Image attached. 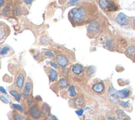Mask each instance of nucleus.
<instances>
[{"mask_svg":"<svg viewBox=\"0 0 135 120\" xmlns=\"http://www.w3.org/2000/svg\"><path fill=\"white\" fill-rule=\"evenodd\" d=\"M32 88V84L31 81H30V79H28L26 81V82L25 83V86L24 89L23 91V95L24 97H27L30 94V93L31 91Z\"/></svg>","mask_w":135,"mask_h":120,"instance_id":"1a4fd4ad","label":"nucleus"},{"mask_svg":"<svg viewBox=\"0 0 135 120\" xmlns=\"http://www.w3.org/2000/svg\"><path fill=\"white\" fill-rule=\"evenodd\" d=\"M135 52V48L133 46H129L127 49V53L129 56H132Z\"/></svg>","mask_w":135,"mask_h":120,"instance_id":"b1692460","label":"nucleus"},{"mask_svg":"<svg viewBox=\"0 0 135 120\" xmlns=\"http://www.w3.org/2000/svg\"><path fill=\"white\" fill-rule=\"evenodd\" d=\"M73 103L74 105L77 107L80 108L83 105L84 101L81 96H78L74 100Z\"/></svg>","mask_w":135,"mask_h":120,"instance_id":"9b49d317","label":"nucleus"},{"mask_svg":"<svg viewBox=\"0 0 135 120\" xmlns=\"http://www.w3.org/2000/svg\"><path fill=\"white\" fill-rule=\"evenodd\" d=\"M12 107L16 109V110H17L18 111H19L21 112H23V109L22 108V107L21 106V105H19V104H12Z\"/></svg>","mask_w":135,"mask_h":120,"instance_id":"a878e982","label":"nucleus"},{"mask_svg":"<svg viewBox=\"0 0 135 120\" xmlns=\"http://www.w3.org/2000/svg\"><path fill=\"white\" fill-rule=\"evenodd\" d=\"M14 120H21V118L19 115H14Z\"/></svg>","mask_w":135,"mask_h":120,"instance_id":"72a5a7b5","label":"nucleus"},{"mask_svg":"<svg viewBox=\"0 0 135 120\" xmlns=\"http://www.w3.org/2000/svg\"><path fill=\"white\" fill-rule=\"evenodd\" d=\"M102 120H106V119H102Z\"/></svg>","mask_w":135,"mask_h":120,"instance_id":"a19ab883","label":"nucleus"},{"mask_svg":"<svg viewBox=\"0 0 135 120\" xmlns=\"http://www.w3.org/2000/svg\"><path fill=\"white\" fill-rule=\"evenodd\" d=\"M116 114L119 120H128V117L122 110L120 109H117Z\"/></svg>","mask_w":135,"mask_h":120,"instance_id":"f8f14e48","label":"nucleus"},{"mask_svg":"<svg viewBox=\"0 0 135 120\" xmlns=\"http://www.w3.org/2000/svg\"><path fill=\"white\" fill-rule=\"evenodd\" d=\"M120 105L124 107V108H127V107H129V101H127V102H121L120 103Z\"/></svg>","mask_w":135,"mask_h":120,"instance_id":"bb28decb","label":"nucleus"},{"mask_svg":"<svg viewBox=\"0 0 135 120\" xmlns=\"http://www.w3.org/2000/svg\"><path fill=\"white\" fill-rule=\"evenodd\" d=\"M49 74L50 78L52 81H54L57 77V73L56 70L53 69H49Z\"/></svg>","mask_w":135,"mask_h":120,"instance_id":"dca6fc26","label":"nucleus"},{"mask_svg":"<svg viewBox=\"0 0 135 120\" xmlns=\"http://www.w3.org/2000/svg\"><path fill=\"white\" fill-rule=\"evenodd\" d=\"M133 23H134V26H135V19H134V22H133Z\"/></svg>","mask_w":135,"mask_h":120,"instance_id":"58836bf2","label":"nucleus"},{"mask_svg":"<svg viewBox=\"0 0 135 120\" xmlns=\"http://www.w3.org/2000/svg\"><path fill=\"white\" fill-rule=\"evenodd\" d=\"M11 7L10 5H7L6 7H5L3 9L1 10V13L5 16H8L9 15Z\"/></svg>","mask_w":135,"mask_h":120,"instance_id":"a211bd4d","label":"nucleus"},{"mask_svg":"<svg viewBox=\"0 0 135 120\" xmlns=\"http://www.w3.org/2000/svg\"><path fill=\"white\" fill-rule=\"evenodd\" d=\"M44 54L46 56H47V57H50V58H52L54 56L53 55V53L51 52V51H46L44 52Z\"/></svg>","mask_w":135,"mask_h":120,"instance_id":"c85d7f7f","label":"nucleus"},{"mask_svg":"<svg viewBox=\"0 0 135 120\" xmlns=\"http://www.w3.org/2000/svg\"><path fill=\"white\" fill-rule=\"evenodd\" d=\"M86 120H90V119H86Z\"/></svg>","mask_w":135,"mask_h":120,"instance_id":"79ce46f5","label":"nucleus"},{"mask_svg":"<svg viewBox=\"0 0 135 120\" xmlns=\"http://www.w3.org/2000/svg\"><path fill=\"white\" fill-rule=\"evenodd\" d=\"M0 99H1V100L3 102H4L5 104H8L9 103V100L4 95H1V97H0Z\"/></svg>","mask_w":135,"mask_h":120,"instance_id":"cd10ccee","label":"nucleus"},{"mask_svg":"<svg viewBox=\"0 0 135 120\" xmlns=\"http://www.w3.org/2000/svg\"><path fill=\"white\" fill-rule=\"evenodd\" d=\"M130 94V91L128 88H125L117 92V95L118 96V97L122 99H126V98L129 96Z\"/></svg>","mask_w":135,"mask_h":120,"instance_id":"6e6552de","label":"nucleus"},{"mask_svg":"<svg viewBox=\"0 0 135 120\" xmlns=\"http://www.w3.org/2000/svg\"><path fill=\"white\" fill-rule=\"evenodd\" d=\"M0 91H1V92L2 93H3V94H7L6 90H5L2 86H1V87H0Z\"/></svg>","mask_w":135,"mask_h":120,"instance_id":"2f4dec72","label":"nucleus"},{"mask_svg":"<svg viewBox=\"0 0 135 120\" xmlns=\"http://www.w3.org/2000/svg\"><path fill=\"white\" fill-rule=\"evenodd\" d=\"M50 64H51V66H53V67H55V68H56V69H58V65H57L56 63H55L53 62H50Z\"/></svg>","mask_w":135,"mask_h":120,"instance_id":"7c9ffc66","label":"nucleus"},{"mask_svg":"<svg viewBox=\"0 0 135 120\" xmlns=\"http://www.w3.org/2000/svg\"><path fill=\"white\" fill-rule=\"evenodd\" d=\"M134 59H135V52H134Z\"/></svg>","mask_w":135,"mask_h":120,"instance_id":"ea45409f","label":"nucleus"},{"mask_svg":"<svg viewBox=\"0 0 135 120\" xmlns=\"http://www.w3.org/2000/svg\"><path fill=\"white\" fill-rule=\"evenodd\" d=\"M25 80V73L22 70L18 74L17 78H16L15 84L18 89H21L23 87Z\"/></svg>","mask_w":135,"mask_h":120,"instance_id":"20e7f679","label":"nucleus"},{"mask_svg":"<svg viewBox=\"0 0 135 120\" xmlns=\"http://www.w3.org/2000/svg\"><path fill=\"white\" fill-rule=\"evenodd\" d=\"M60 85L61 88H65L68 87L69 85L68 81L65 78H61L60 79Z\"/></svg>","mask_w":135,"mask_h":120,"instance_id":"aec40b11","label":"nucleus"},{"mask_svg":"<svg viewBox=\"0 0 135 120\" xmlns=\"http://www.w3.org/2000/svg\"><path fill=\"white\" fill-rule=\"evenodd\" d=\"M93 91L97 93H102L105 90V86L102 83L95 84L93 87Z\"/></svg>","mask_w":135,"mask_h":120,"instance_id":"9d476101","label":"nucleus"},{"mask_svg":"<svg viewBox=\"0 0 135 120\" xmlns=\"http://www.w3.org/2000/svg\"><path fill=\"white\" fill-rule=\"evenodd\" d=\"M68 92H69V94L70 96L74 97L76 95V92H75L74 87L73 86H71L69 87Z\"/></svg>","mask_w":135,"mask_h":120,"instance_id":"5701e85b","label":"nucleus"},{"mask_svg":"<svg viewBox=\"0 0 135 120\" xmlns=\"http://www.w3.org/2000/svg\"><path fill=\"white\" fill-rule=\"evenodd\" d=\"M30 114L35 119H38L41 117V112L36 106H33L30 108Z\"/></svg>","mask_w":135,"mask_h":120,"instance_id":"0eeeda50","label":"nucleus"},{"mask_svg":"<svg viewBox=\"0 0 135 120\" xmlns=\"http://www.w3.org/2000/svg\"><path fill=\"white\" fill-rule=\"evenodd\" d=\"M10 33L9 27L4 23L1 22L0 25V41L1 43L5 40Z\"/></svg>","mask_w":135,"mask_h":120,"instance_id":"7ed1b4c3","label":"nucleus"},{"mask_svg":"<svg viewBox=\"0 0 135 120\" xmlns=\"http://www.w3.org/2000/svg\"><path fill=\"white\" fill-rule=\"evenodd\" d=\"M72 72L75 75H80L83 72V68L81 65L76 64L74 65L72 69Z\"/></svg>","mask_w":135,"mask_h":120,"instance_id":"ddd939ff","label":"nucleus"},{"mask_svg":"<svg viewBox=\"0 0 135 120\" xmlns=\"http://www.w3.org/2000/svg\"><path fill=\"white\" fill-rule=\"evenodd\" d=\"M51 120H58L57 119V118L55 117V116H52L51 118Z\"/></svg>","mask_w":135,"mask_h":120,"instance_id":"e433bc0d","label":"nucleus"},{"mask_svg":"<svg viewBox=\"0 0 135 120\" xmlns=\"http://www.w3.org/2000/svg\"><path fill=\"white\" fill-rule=\"evenodd\" d=\"M102 30L101 24L98 21H94L88 26L87 36L90 38H96L100 35Z\"/></svg>","mask_w":135,"mask_h":120,"instance_id":"f03ea898","label":"nucleus"},{"mask_svg":"<svg viewBox=\"0 0 135 120\" xmlns=\"http://www.w3.org/2000/svg\"><path fill=\"white\" fill-rule=\"evenodd\" d=\"M108 120H117L116 118H115V117H113V116H109L108 117Z\"/></svg>","mask_w":135,"mask_h":120,"instance_id":"f704fd0d","label":"nucleus"},{"mask_svg":"<svg viewBox=\"0 0 135 120\" xmlns=\"http://www.w3.org/2000/svg\"><path fill=\"white\" fill-rule=\"evenodd\" d=\"M4 2H5V1H3V0H1V1H0V4H1V7H2L3 4H4Z\"/></svg>","mask_w":135,"mask_h":120,"instance_id":"c9c22d12","label":"nucleus"},{"mask_svg":"<svg viewBox=\"0 0 135 120\" xmlns=\"http://www.w3.org/2000/svg\"><path fill=\"white\" fill-rule=\"evenodd\" d=\"M11 50V48L8 46H5L3 48L1 49V56H4L6 55L8 53V52H10Z\"/></svg>","mask_w":135,"mask_h":120,"instance_id":"4be33fe9","label":"nucleus"},{"mask_svg":"<svg viewBox=\"0 0 135 120\" xmlns=\"http://www.w3.org/2000/svg\"><path fill=\"white\" fill-rule=\"evenodd\" d=\"M10 93L11 95L13 96L15 98L16 101L18 102H20L21 100V95L19 94L17 91L15 90H11L10 91Z\"/></svg>","mask_w":135,"mask_h":120,"instance_id":"f3484780","label":"nucleus"},{"mask_svg":"<svg viewBox=\"0 0 135 120\" xmlns=\"http://www.w3.org/2000/svg\"><path fill=\"white\" fill-rule=\"evenodd\" d=\"M118 6L114 3H110L109 6L107 9L108 11L112 12V11H116L118 10Z\"/></svg>","mask_w":135,"mask_h":120,"instance_id":"412c9836","label":"nucleus"},{"mask_svg":"<svg viewBox=\"0 0 135 120\" xmlns=\"http://www.w3.org/2000/svg\"><path fill=\"white\" fill-rule=\"evenodd\" d=\"M98 13V10L95 4L83 3L70 10L68 17L73 24L81 26L93 22L97 18Z\"/></svg>","mask_w":135,"mask_h":120,"instance_id":"f257e3e1","label":"nucleus"},{"mask_svg":"<svg viewBox=\"0 0 135 120\" xmlns=\"http://www.w3.org/2000/svg\"><path fill=\"white\" fill-rule=\"evenodd\" d=\"M75 113H76V114L78 116H82L83 113V110H82V109H81V110L75 111Z\"/></svg>","mask_w":135,"mask_h":120,"instance_id":"c756f323","label":"nucleus"},{"mask_svg":"<svg viewBox=\"0 0 135 120\" xmlns=\"http://www.w3.org/2000/svg\"><path fill=\"white\" fill-rule=\"evenodd\" d=\"M23 8L20 6L16 7L13 10V13L14 15H20L23 13Z\"/></svg>","mask_w":135,"mask_h":120,"instance_id":"2eb2a0df","label":"nucleus"},{"mask_svg":"<svg viewBox=\"0 0 135 120\" xmlns=\"http://www.w3.org/2000/svg\"><path fill=\"white\" fill-rule=\"evenodd\" d=\"M110 100L112 103L115 104H117L119 102V97L117 95V93L110 95Z\"/></svg>","mask_w":135,"mask_h":120,"instance_id":"6ab92c4d","label":"nucleus"},{"mask_svg":"<svg viewBox=\"0 0 135 120\" xmlns=\"http://www.w3.org/2000/svg\"><path fill=\"white\" fill-rule=\"evenodd\" d=\"M95 72V68L94 67H90L87 71V75L89 76L93 75Z\"/></svg>","mask_w":135,"mask_h":120,"instance_id":"393cba45","label":"nucleus"},{"mask_svg":"<svg viewBox=\"0 0 135 120\" xmlns=\"http://www.w3.org/2000/svg\"><path fill=\"white\" fill-rule=\"evenodd\" d=\"M116 21L117 23L121 25H127L129 23V19L123 13H120L118 14L116 18Z\"/></svg>","mask_w":135,"mask_h":120,"instance_id":"39448f33","label":"nucleus"},{"mask_svg":"<svg viewBox=\"0 0 135 120\" xmlns=\"http://www.w3.org/2000/svg\"><path fill=\"white\" fill-rule=\"evenodd\" d=\"M24 2L26 3V4H30V3H31V2H32V1H26H26H24Z\"/></svg>","mask_w":135,"mask_h":120,"instance_id":"4c0bfd02","label":"nucleus"},{"mask_svg":"<svg viewBox=\"0 0 135 120\" xmlns=\"http://www.w3.org/2000/svg\"><path fill=\"white\" fill-rule=\"evenodd\" d=\"M78 1H71L68 2L69 4H72V5H75L77 4V2H78Z\"/></svg>","mask_w":135,"mask_h":120,"instance_id":"473e14b6","label":"nucleus"},{"mask_svg":"<svg viewBox=\"0 0 135 120\" xmlns=\"http://www.w3.org/2000/svg\"><path fill=\"white\" fill-rule=\"evenodd\" d=\"M57 62L60 66L65 67L68 64L69 61L66 56L63 55V54H60L57 56Z\"/></svg>","mask_w":135,"mask_h":120,"instance_id":"423d86ee","label":"nucleus"},{"mask_svg":"<svg viewBox=\"0 0 135 120\" xmlns=\"http://www.w3.org/2000/svg\"><path fill=\"white\" fill-rule=\"evenodd\" d=\"M110 4V1L107 0H101L99 1V4L102 9H106L108 8Z\"/></svg>","mask_w":135,"mask_h":120,"instance_id":"4468645a","label":"nucleus"}]
</instances>
